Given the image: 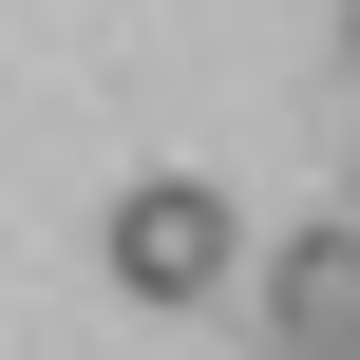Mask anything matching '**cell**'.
I'll use <instances>...</instances> for the list:
<instances>
[{"instance_id":"cell-1","label":"cell","mask_w":360,"mask_h":360,"mask_svg":"<svg viewBox=\"0 0 360 360\" xmlns=\"http://www.w3.org/2000/svg\"><path fill=\"white\" fill-rule=\"evenodd\" d=\"M95 247H114V285H133V304H209V285L247 266V247H228V190H190V171L114 190V228H95Z\"/></svg>"},{"instance_id":"cell-3","label":"cell","mask_w":360,"mask_h":360,"mask_svg":"<svg viewBox=\"0 0 360 360\" xmlns=\"http://www.w3.org/2000/svg\"><path fill=\"white\" fill-rule=\"evenodd\" d=\"M266 360H360V342H266Z\"/></svg>"},{"instance_id":"cell-2","label":"cell","mask_w":360,"mask_h":360,"mask_svg":"<svg viewBox=\"0 0 360 360\" xmlns=\"http://www.w3.org/2000/svg\"><path fill=\"white\" fill-rule=\"evenodd\" d=\"M247 285H266V342H360V209L304 228V247H266Z\"/></svg>"}]
</instances>
